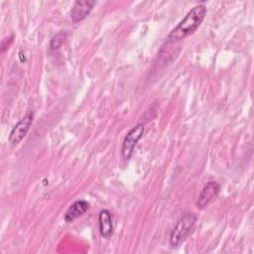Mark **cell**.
<instances>
[{
	"instance_id": "6da1fadb",
	"label": "cell",
	"mask_w": 254,
	"mask_h": 254,
	"mask_svg": "<svg viewBox=\"0 0 254 254\" xmlns=\"http://www.w3.org/2000/svg\"><path fill=\"white\" fill-rule=\"evenodd\" d=\"M207 9L204 4H198L191 8L179 24L170 32L168 38L171 41H182L193 34L206 16Z\"/></svg>"
},
{
	"instance_id": "7a4b0ae2",
	"label": "cell",
	"mask_w": 254,
	"mask_h": 254,
	"mask_svg": "<svg viewBox=\"0 0 254 254\" xmlns=\"http://www.w3.org/2000/svg\"><path fill=\"white\" fill-rule=\"evenodd\" d=\"M196 215L191 212H187L183 214L178 221L176 222L171 235H170V244L172 247H179L188 236L191 233L195 226Z\"/></svg>"
},
{
	"instance_id": "3957f363",
	"label": "cell",
	"mask_w": 254,
	"mask_h": 254,
	"mask_svg": "<svg viewBox=\"0 0 254 254\" xmlns=\"http://www.w3.org/2000/svg\"><path fill=\"white\" fill-rule=\"evenodd\" d=\"M144 131H145V127L141 123L135 125L132 129L129 130V132L124 137V140L122 143L121 155H122L123 159L129 160L132 157L135 147H136L138 141L142 138Z\"/></svg>"
},
{
	"instance_id": "277c9868",
	"label": "cell",
	"mask_w": 254,
	"mask_h": 254,
	"mask_svg": "<svg viewBox=\"0 0 254 254\" xmlns=\"http://www.w3.org/2000/svg\"><path fill=\"white\" fill-rule=\"evenodd\" d=\"M33 112H28L23 118H21L17 124L12 128L8 141L11 146H17L27 135L32 122H33Z\"/></svg>"
},
{
	"instance_id": "5b68a950",
	"label": "cell",
	"mask_w": 254,
	"mask_h": 254,
	"mask_svg": "<svg viewBox=\"0 0 254 254\" xmlns=\"http://www.w3.org/2000/svg\"><path fill=\"white\" fill-rule=\"evenodd\" d=\"M220 191V186L215 181L208 182L200 190L197 199H196V206L200 209L205 208L213 199L217 197Z\"/></svg>"
},
{
	"instance_id": "8992f818",
	"label": "cell",
	"mask_w": 254,
	"mask_h": 254,
	"mask_svg": "<svg viewBox=\"0 0 254 254\" xmlns=\"http://www.w3.org/2000/svg\"><path fill=\"white\" fill-rule=\"evenodd\" d=\"M94 5H95V1H90V0L75 1L70 10L71 21L73 23H78L82 21L86 16H88V14L91 12Z\"/></svg>"
},
{
	"instance_id": "52a82bcc",
	"label": "cell",
	"mask_w": 254,
	"mask_h": 254,
	"mask_svg": "<svg viewBox=\"0 0 254 254\" xmlns=\"http://www.w3.org/2000/svg\"><path fill=\"white\" fill-rule=\"evenodd\" d=\"M88 208H89V203L86 200H83V199L76 200L68 206V208L66 209L64 215V219L65 222H72L74 219L84 214L88 210Z\"/></svg>"
},
{
	"instance_id": "ba28073f",
	"label": "cell",
	"mask_w": 254,
	"mask_h": 254,
	"mask_svg": "<svg viewBox=\"0 0 254 254\" xmlns=\"http://www.w3.org/2000/svg\"><path fill=\"white\" fill-rule=\"evenodd\" d=\"M98 224L100 235L104 238H110L113 233L112 216L109 210L102 209L98 214Z\"/></svg>"
},
{
	"instance_id": "9c48e42d",
	"label": "cell",
	"mask_w": 254,
	"mask_h": 254,
	"mask_svg": "<svg viewBox=\"0 0 254 254\" xmlns=\"http://www.w3.org/2000/svg\"><path fill=\"white\" fill-rule=\"evenodd\" d=\"M65 38H66V33L65 32H61V33L57 34L56 36H54L53 39L51 40V44H50L51 49L52 50H58L63 45Z\"/></svg>"
}]
</instances>
